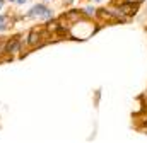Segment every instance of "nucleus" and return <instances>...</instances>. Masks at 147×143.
<instances>
[{
	"instance_id": "20e7f679",
	"label": "nucleus",
	"mask_w": 147,
	"mask_h": 143,
	"mask_svg": "<svg viewBox=\"0 0 147 143\" xmlns=\"http://www.w3.org/2000/svg\"><path fill=\"white\" fill-rule=\"evenodd\" d=\"M60 26H62V24H60L58 21L51 19V21H48V24H46V27H45V29H46L48 33H51V34H53V33L57 34V33H58V29H60Z\"/></svg>"
},
{
	"instance_id": "6e6552de",
	"label": "nucleus",
	"mask_w": 147,
	"mask_h": 143,
	"mask_svg": "<svg viewBox=\"0 0 147 143\" xmlns=\"http://www.w3.org/2000/svg\"><path fill=\"white\" fill-rule=\"evenodd\" d=\"M144 126H146V128H147V121H146V123H144Z\"/></svg>"
},
{
	"instance_id": "f03ea898",
	"label": "nucleus",
	"mask_w": 147,
	"mask_h": 143,
	"mask_svg": "<svg viewBox=\"0 0 147 143\" xmlns=\"http://www.w3.org/2000/svg\"><path fill=\"white\" fill-rule=\"evenodd\" d=\"M19 48H21L19 36H14V37H10V39L5 43V53H7V55H12V53H16Z\"/></svg>"
},
{
	"instance_id": "7ed1b4c3",
	"label": "nucleus",
	"mask_w": 147,
	"mask_h": 143,
	"mask_svg": "<svg viewBox=\"0 0 147 143\" xmlns=\"http://www.w3.org/2000/svg\"><path fill=\"white\" fill-rule=\"evenodd\" d=\"M118 9H120V12L121 14H125V15H134L137 10H139V5H134V3H120L118 5Z\"/></svg>"
},
{
	"instance_id": "f257e3e1",
	"label": "nucleus",
	"mask_w": 147,
	"mask_h": 143,
	"mask_svg": "<svg viewBox=\"0 0 147 143\" xmlns=\"http://www.w3.org/2000/svg\"><path fill=\"white\" fill-rule=\"evenodd\" d=\"M45 34V29H33L31 33H29V37H28V44L29 46H33V48H36L41 44V37Z\"/></svg>"
},
{
	"instance_id": "39448f33",
	"label": "nucleus",
	"mask_w": 147,
	"mask_h": 143,
	"mask_svg": "<svg viewBox=\"0 0 147 143\" xmlns=\"http://www.w3.org/2000/svg\"><path fill=\"white\" fill-rule=\"evenodd\" d=\"M34 14H38V15H45V17H50V10H46L43 5H36V7L29 12V15H34Z\"/></svg>"
},
{
	"instance_id": "0eeeda50",
	"label": "nucleus",
	"mask_w": 147,
	"mask_h": 143,
	"mask_svg": "<svg viewBox=\"0 0 147 143\" xmlns=\"http://www.w3.org/2000/svg\"><path fill=\"white\" fill-rule=\"evenodd\" d=\"M123 2H125V3H134V5H139L142 0H123Z\"/></svg>"
},
{
	"instance_id": "423d86ee",
	"label": "nucleus",
	"mask_w": 147,
	"mask_h": 143,
	"mask_svg": "<svg viewBox=\"0 0 147 143\" xmlns=\"http://www.w3.org/2000/svg\"><path fill=\"white\" fill-rule=\"evenodd\" d=\"M96 15H98L99 19H103V21H111V19H113L111 12H108L106 9H99V10L96 12Z\"/></svg>"
}]
</instances>
